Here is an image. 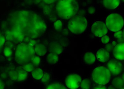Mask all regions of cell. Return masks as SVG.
<instances>
[{
    "label": "cell",
    "mask_w": 124,
    "mask_h": 89,
    "mask_svg": "<svg viewBox=\"0 0 124 89\" xmlns=\"http://www.w3.org/2000/svg\"><path fill=\"white\" fill-rule=\"evenodd\" d=\"M3 32L14 31L21 34L24 42L29 43L41 36L47 27L42 19L36 13L28 10H17L9 14L2 24Z\"/></svg>",
    "instance_id": "6da1fadb"
},
{
    "label": "cell",
    "mask_w": 124,
    "mask_h": 89,
    "mask_svg": "<svg viewBox=\"0 0 124 89\" xmlns=\"http://www.w3.org/2000/svg\"><path fill=\"white\" fill-rule=\"evenodd\" d=\"M57 14L61 18L70 19L76 15L79 11V5L76 0H59L55 6Z\"/></svg>",
    "instance_id": "7a4b0ae2"
},
{
    "label": "cell",
    "mask_w": 124,
    "mask_h": 89,
    "mask_svg": "<svg viewBox=\"0 0 124 89\" xmlns=\"http://www.w3.org/2000/svg\"><path fill=\"white\" fill-rule=\"evenodd\" d=\"M34 47L29 44L22 43L17 46L15 52V59L18 64L24 65L30 63L35 56Z\"/></svg>",
    "instance_id": "3957f363"
},
{
    "label": "cell",
    "mask_w": 124,
    "mask_h": 89,
    "mask_svg": "<svg viewBox=\"0 0 124 89\" xmlns=\"http://www.w3.org/2000/svg\"><path fill=\"white\" fill-rule=\"evenodd\" d=\"M92 78L93 82L96 84L105 86L111 81L112 74L107 67L101 66L93 70Z\"/></svg>",
    "instance_id": "277c9868"
},
{
    "label": "cell",
    "mask_w": 124,
    "mask_h": 89,
    "mask_svg": "<svg viewBox=\"0 0 124 89\" xmlns=\"http://www.w3.org/2000/svg\"><path fill=\"white\" fill-rule=\"evenodd\" d=\"M68 26L72 33L76 35L83 33L87 28V20L85 16L77 14L70 19Z\"/></svg>",
    "instance_id": "5b68a950"
},
{
    "label": "cell",
    "mask_w": 124,
    "mask_h": 89,
    "mask_svg": "<svg viewBox=\"0 0 124 89\" xmlns=\"http://www.w3.org/2000/svg\"><path fill=\"white\" fill-rule=\"evenodd\" d=\"M108 29L112 32L121 31L124 26V18L118 13H112L108 16L106 20Z\"/></svg>",
    "instance_id": "8992f818"
},
{
    "label": "cell",
    "mask_w": 124,
    "mask_h": 89,
    "mask_svg": "<svg viewBox=\"0 0 124 89\" xmlns=\"http://www.w3.org/2000/svg\"><path fill=\"white\" fill-rule=\"evenodd\" d=\"M91 32L95 36L101 38L107 34L108 29L104 23L101 21H97L92 25Z\"/></svg>",
    "instance_id": "52a82bcc"
},
{
    "label": "cell",
    "mask_w": 124,
    "mask_h": 89,
    "mask_svg": "<svg viewBox=\"0 0 124 89\" xmlns=\"http://www.w3.org/2000/svg\"><path fill=\"white\" fill-rule=\"evenodd\" d=\"M107 67L109 70L112 75L118 76L122 74L124 69L123 64L118 60H110L107 64Z\"/></svg>",
    "instance_id": "ba28073f"
},
{
    "label": "cell",
    "mask_w": 124,
    "mask_h": 89,
    "mask_svg": "<svg viewBox=\"0 0 124 89\" xmlns=\"http://www.w3.org/2000/svg\"><path fill=\"white\" fill-rule=\"evenodd\" d=\"M82 78L79 74L73 73L69 74L65 80V83L70 89H77L80 86Z\"/></svg>",
    "instance_id": "9c48e42d"
},
{
    "label": "cell",
    "mask_w": 124,
    "mask_h": 89,
    "mask_svg": "<svg viewBox=\"0 0 124 89\" xmlns=\"http://www.w3.org/2000/svg\"><path fill=\"white\" fill-rule=\"evenodd\" d=\"M28 74L23 67H18L11 71L10 76L15 81H23L27 79Z\"/></svg>",
    "instance_id": "30bf717a"
},
{
    "label": "cell",
    "mask_w": 124,
    "mask_h": 89,
    "mask_svg": "<svg viewBox=\"0 0 124 89\" xmlns=\"http://www.w3.org/2000/svg\"><path fill=\"white\" fill-rule=\"evenodd\" d=\"M115 58L119 61L124 60V43L117 44L115 46L113 52Z\"/></svg>",
    "instance_id": "8fae6325"
},
{
    "label": "cell",
    "mask_w": 124,
    "mask_h": 89,
    "mask_svg": "<svg viewBox=\"0 0 124 89\" xmlns=\"http://www.w3.org/2000/svg\"><path fill=\"white\" fill-rule=\"evenodd\" d=\"M110 53L105 49H101L98 50L96 57L99 61L106 63L108 61L110 58Z\"/></svg>",
    "instance_id": "7c38bea8"
},
{
    "label": "cell",
    "mask_w": 124,
    "mask_h": 89,
    "mask_svg": "<svg viewBox=\"0 0 124 89\" xmlns=\"http://www.w3.org/2000/svg\"><path fill=\"white\" fill-rule=\"evenodd\" d=\"M102 3L103 6L108 10H114L117 8L120 4V1L117 0H103Z\"/></svg>",
    "instance_id": "4fadbf2b"
},
{
    "label": "cell",
    "mask_w": 124,
    "mask_h": 89,
    "mask_svg": "<svg viewBox=\"0 0 124 89\" xmlns=\"http://www.w3.org/2000/svg\"><path fill=\"white\" fill-rule=\"evenodd\" d=\"M49 51L51 53L55 54L60 55L63 52V47L62 45L57 42H53L49 46Z\"/></svg>",
    "instance_id": "5bb4252c"
},
{
    "label": "cell",
    "mask_w": 124,
    "mask_h": 89,
    "mask_svg": "<svg viewBox=\"0 0 124 89\" xmlns=\"http://www.w3.org/2000/svg\"><path fill=\"white\" fill-rule=\"evenodd\" d=\"M83 59L85 64L91 65L96 62V57L94 54L92 52H87L84 55Z\"/></svg>",
    "instance_id": "9a60e30c"
},
{
    "label": "cell",
    "mask_w": 124,
    "mask_h": 89,
    "mask_svg": "<svg viewBox=\"0 0 124 89\" xmlns=\"http://www.w3.org/2000/svg\"><path fill=\"white\" fill-rule=\"evenodd\" d=\"M111 85L116 89H120L124 86V82L121 76H116L111 81Z\"/></svg>",
    "instance_id": "2e32d148"
},
{
    "label": "cell",
    "mask_w": 124,
    "mask_h": 89,
    "mask_svg": "<svg viewBox=\"0 0 124 89\" xmlns=\"http://www.w3.org/2000/svg\"><path fill=\"white\" fill-rule=\"evenodd\" d=\"M34 51L37 55L39 56H42L46 53L47 49L44 45L39 44L36 45L34 48Z\"/></svg>",
    "instance_id": "e0dca14e"
},
{
    "label": "cell",
    "mask_w": 124,
    "mask_h": 89,
    "mask_svg": "<svg viewBox=\"0 0 124 89\" xmlns=\"http://www.w3.org/2000/svg\"><path fill=\"white\" fill-rule=\"evenodd\" d=\"M46 60L48 64H54L59 61V57L57 55L50 53L46 56Z\"/></svg>",
    "instance_id": "ac0fdd59"
},
{
    "label": "cell",
    "mask_w": 124,
    "mask_h": 89,
    "mask_svg": "<svg viewBox=\"0 0 124 89\" xmlns=\"http://www.w3.org/2000/svg\"><path fill=\"white\" fill-rule=\"evenodd\" d=\"M44 74V72L42 69L39 68L35 69L34 71L31 72V75L33 78L37 80H41Z\"/></svg>",
    "instance_id": "d6986e66"
},
{
    "label": "cell",
    "mask_w": 124,
    "mask_h": 89,
    "mask_svg": "<svg viewBox=\"0 0 124 89\" xmlns=\"http://www.w3.org/2000/svg\"><path fill=\"white\" fill-rule=\"evenodd\" d=\"M80 87L81 89H90L91 87V81L88 78H85L82 80Z\"/></svg>",
    "instance_id": "ffe728a7"
},
{
    "label": "cell",
    "mask_w": 124,
    "mask_h": 89,
    "mask_svg": "<svg viewBox=\"0 0 124 89\" xmlns=\"http://www.w3.org/2000/svg\"><path fill=\"white\" fill-rule=\"evenodd\" d=\"M46 89H68L66 87L60 83H53L50 84Z\"/></svg>",
    "instance_id": "44dd1931"
},
{
    "label": "cell",
    "mask_w": 124,
    "mask_h": 89,
    "mask_svg": "<svg viewBox=\"0 0 124 89\" xmlns=\"http://www.w3.org/2000/svg\"><path fill=\"white\" fill-rule=\"evenodd\" d=\"M23 68L27 72H32L35 69V66L31 62L24 64Z\"/></svg>",
    "instance_id": "7402d4cb"
},
{
    "label": "cell",
    "mask_w": 124,
    "mask_h": 89,
    "mask_svg": "<svg viewBox=\"0 0 124 89\" xmlns=\"http://www.w3.org/2000/svg\"><path fill=\"white\" fill-rule=\"evenodd\" d=\"M54 27L57 31H60L63 28V24L61 20H57L54 24Z\"/></svg>",
    "instance_id": "603a6c76"
},
{
    "label": "cell",
    "mask_w": 124,
    "mask_h": 89,
    "mask_svg": "<svg viewBox=\"0 0 124 89\" xmlns=\"http://www.w3.org/2000/svg\"><path fill=\"white\" fill-rule=\"evenodd\" d=\"M50 79H51V76L50 74L48 73H44V76L41 79V81L43 83L46 84L49 82Z\"/></svg>",
    "instance_id": "cb8c5ba5"
},
{
    "label": "cell",
    "mask_w": 124,
    "mask_h": 89,
    "mask_svg": "<svg viewBox=\"0 0 124 89\" xmlns=\"http://www.w3.org/2000/svg\"><path fill=\"white\" fill-rule=\"evenodd\" d=\"M41 61L40 57L39 56H35L32 59L31 63H32L35 66H37L39 65Z\"/></svg>",
    "instance_id": "d4e9b609"
},
{
    "label": "cell",
    "mask_w": 124,
    "mask_h": 89,
    "mask_svg": "<svg viewBox=\"0 0 124 89\" xmlns=\"http://www.w3.org/2000/svg\"><path fill=\"white\" fill-rule=\"evenodd\" d=\"M3 53L6 57H10L12 55V50L10 48L6 47L4 49Z\"/></svg>",
    "instance_id": "484cf974"
},
{
    "label": "cell",
    "mask_w": 124,
    "mask_h": 89,
    "mask_svg": "<svg viewBox=\"0 0 124 89\" xmlns=\"http://www.w3.org/2000/svg\"><path fill=\"white\" fill-rule=\"evenodd\" d=\"M6 41V38L4 35L0 32V51L1 50L3 46H4Z\"/></svg>",
    "instance_id": "4316f807"
},
{
    "label": "cell",
    "mask_w": 124,
    "mask_h": 89,
    "mask_svg": "<svg viewBox=\"0 0 124 89\" xmlns=\"http://www.w3.org/2000/svg\"><path fill=\"white\" fill-rule=\"evenodd\" d=\"M110 40V36L107 35L102 37L101 39V41L102 42V43L104 44H107L109 43Z\"/></svg>",
    "instance_id": "83f0119b"
},
{
    "label": "cell",
    "mask_w": 124,
    "mask_h": 89,
    "mask_svg": "<svg viewBox=\"0 0 124 89\" xmlns=\"http://www.w3.org/2000/svg\"><path fill=\"white\" fill-rule=\"evenodd\" d=\"M87 11L89 15H93L95 14L96 11V8L94 6H91L88 8Z\"/></svg>",
    "instance_id": "f1b7e54d"
},
{
    "label": "cell",
    "mask_w": 124,
    "mask_h": 89,
    "mask_svg": "<svg viewBox=\"0 0 124 89\" xmlns=\"http://www.w3.org/2000/svg\"><path fill=\"white\" fill-rule=\"evenodd\" d=\"M114 47L115 46L113 44L110 43L106 44L105 49L110 53V52H113V49H114Z\"/></svg>",
    "instance_id": "f546056e"
},
{
    "label": "cell",
    "mask_w": 124,
    "mask_h": 89,
    "mask_svg": "<svg viewBox=\"0 0 124 89\" xmlns=\"http://www.w3.org/2000/svg\"><path fill=\"white\" fill-rule=\"evenodd\" d=\"M113 36L117 39H119L120 38H122L123 37V31L121 30L115 32L113 34Z\"/></svg>",
    "instance_id": "4dcf8cb0"
},
{
    "label": "cell",
    "mask_w": 124,
    "mask_h": 89,
    "mask_svg": "<svg viewBox=\"0 0 124 89\" xmlns=\"http://www.w3.org/2000/svg\"><path fill=\"white\" fill-rule=\"evenodd\" d=\"M92 89H107V88L105 86L97 85L94 87Z\"/></svg>",
    "instance_id": "1f68e13d"
},
{
    "label": "cell",
    "mask_w": 124,
    "mask_h": 89,
    "mask_svg": "<svg viewBox=\"0 0 124 89\" xmlns=\"http://www.w3.org/2000/svg\"><path fill=\"white\" fill-rule=\"evenodd\" d=\"M117 44L123 43H124V39L123 37L120 38L119 39H117Z\"/></svg>",
    "instance_id": "d6a6232c"
},
{
    "label": "cell",
    "mask_w": 124,
    "mask_h": 89,
    "mask_svg": "<svg viewBox=\"0 0 124 89\" xmlns=\"http://www.w3.org/2000/svg\"><path fill=\"white\" fill-rule=\"evenodd\" d=\"M4 88V84L3 81L0 78V89H3Z\"/></svg>",
    "instance_id": "836d02e7"
},
{
    "label": "cell",
    "mask_w": 124,
    "mask_h": 89,
    "mask_svg": "<svg viewBox=\"0 0 124 89\" xmlns=\"http://www.w3.org/2000/svg\"><path fill=\"white\" fill-rule=\"evenodd\" d=\"M107 89H116V88H114V87L112 86V85H109L108 88H107Z\"/></svg>",
    "instance_id": "e575fe53"
},
{
    "label": "cell",
    "mask_w": 124,
    "mask_h": 89,
    "mask_svg": "<svg viewBox=\"0 0 124 89\" xmlns=\"http://www.w3.org/2000/svg\"><path fill=\"white\" fill-rule=\"evenodd\" d=\"M46 3H48V4H50V3H54L55 1L54 0H47V1H45Z\"/></svg>",
    "instance_id": "d590c367"
},
{
    "label": "cell",
    "mask_w": 124,
    "mask_h": 89,
    "mask_svg": "<svg viewBox=\"0 0 124 89\" xmlns=\"http://www.w3.org/2000/svg\"><path fill=\"white\" fill-rule=\"evenodd\" d=\"M121 77L124 82V72L123 73V74H122V75Z\"/></svg>",
    "instance_id": "8d00e7d4"
},
{
    "label": "cell",
    "mask_w": 124,
    "mask_h": 89,
    "mask_svg": "<svg viewBox=\"0 0 124 89\" xmlns=\"http://www.w3.org/2000/svg\"><path fill=\"white\" fill-rule=\"evenodd\" d=\"M123 38H124V28L123 30Z\"/></svg>",
    "instance_id": "74e56055"
},
{
    "label": "cell",
    "mask_w": 124,
    "mask_h": 89,
    "mask_svg": "<svg viewBox=\"0 0 124 89\" xmlns=\"http://www.w3.org/2000/svg\"><path fill=\"white\" fill-rule=\"evenodd\" d=\"M123 2H124V0H123Z\"/></svg>",
    "instance_id": "f35d334b"
},
{
    "label": "cell",
    "mask_w": 124,
    "mask_h": 89,
    "mask_svg": "<svg viewBox=\"0 0 124 89\" xmlns=\"http://www.w3.org/2000/svg\"><path fill=\"white\" fill-rule=\"evenodd\" d=\"M123 66H124V64H123Z\"/></svg>",
    "instance_id": "ab89813d"
}]
</instances>
